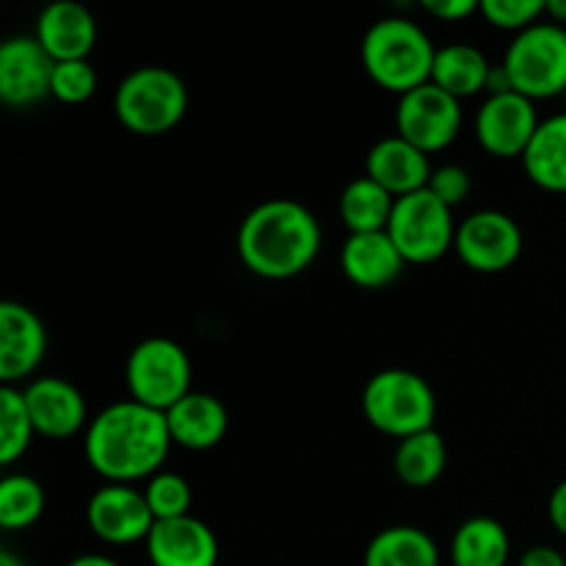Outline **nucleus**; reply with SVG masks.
I'll return each mask as SVG.
<instances>
[{"mask_svg":"<svg viewBox=\"0 0 566 566\" xmlns=\"http://www.w3.org/2000/svg\"><path fill=\"white\" fill-rule=\"evenodd\" d=\"M175 446L166 412L133 401H116L86 426V459L108 484L149 481L160 473Z\"/></svg>","mask_w":566,"mask_h":566,"instance_id":"nucleus-1","label":"nucleus"},{"mask_svg":"<svg viewBox=\"0 0 566 566\" xmlns=\"http://www.w3.org/2000/svg\"><path fill=\"white\" fill-rule=\"evenodd\" d=\"M321 224L296 199H265L247 213L238 230V254L263 280H291L315 263Z\"/></svg>","mask_w":566,"mask_h":566,"instance_id":"nucleus-2","label":"nucleus"},{"mask_svg":"<svg viewBox=\"0 0 566 566\" xmlns=\"http://www.w3.org/2000/svg\"><path fill=\"white\" fill-rule=\"evenodd\" d=\"M437 48L429 33L407 17H381L365 31L363 66L385 92L403 97L431 81Z\"/></svg>","mask_w":566,"mask_h":566,"instance_id":"nucleus-3","label":"nucleus"},{"mask_svg":"<svg viewBox=\"0 0 566 566\" xmlns=\"http://www.w3.org/2000/svg\"><path fill=\"white\" fill-rule=\"evenodd\" d=\"M363 415L376 431L398 442L434 429L437 396L415 370L387 368L368 379L363 390Z\"/></svg>","mask_w":566,"mask_h":566,"instance_id":"nucleus-4","label":"nucleus"},{"mask_svg":"<svg viewBox=\"0 0 566 566\" xmlns=\"http://www.w3.org/2000/svg\"><path fill=\"white\" fill-rule=\"evenodd\" d=\"M116 119L136 136H164L188 111V88L166 66H138L116 86Z\"/></svg>","mask_w":566,"mask_h":566,"instance_id":"nucleus-5","label":"nucleus"},{"mask_svg":"<svg viewBox=\"0 0 566 566\" xmlns=\"http://www.w3.org/2000/svg\"><path fill=\"white\" fill-rule=\"evenodd\" d=\"M514 92L528 99L558 97L566 92V28L551 20L517 33L503 55Z\"/></svg>","mask_w":566,"mask_h":566,"instance_id":"nucleus-6","label":"nucleus"},{"mask_svg":"<svg viewBox=\"0 0 566 566\" xmlns=\"http://www.w3.org/2000/svg\"><path fill=\"white\" fill-rule=\"evenodd\" d=\"M125 381L133 401L169 412L191 392V359L171 337H147L127 357Z\"/></svg>","mask_w":566,"mask_h":566,"instance_id":"nucleus-7","label":"nucleus"},{"mask_svg":"<svg viewBox=\"0 0 566 566\" xmlns=\"http://www.w3.org/2000/svg\"><path fill=\"white\" fill-rule=\"evenodd\" d=\"M457 230L459 224L453 221V210L440 202L429 188L396 199L390 224H387V235L392 238L401 258L415 265L446 258L457 243Z\"/></svg>","mask_w":566,"mask_h":566,"instance_id":"nucleus-8","label":"nucleus"},{"mask_svg":"<svg viewBox=\"0 0 566 566\" xmlns=\"http://www.w3.org/2000/svg\"><path fill=\"white\" fill-rule=\"evenodd\" d=\"M396 127L398 136L426 155L442 153L462 130V99L451 97L431 81L423 83L398 97Z\"/></svg>","mask_w":566,"mask_h":566,"instance_id":"nucleus-9","label":"nucleus"},{"mask_svg":"<svg viewBox=\"0 0 566 566\" xmlns=\"http://www.w3.org/2000/svg\"><path fill=\"white\" fill-rule=\"evenodd\" d=\"M453 252L470 271L501 274L523 254V230L503 210H475L459 224Z\"/></svg>","mask_w":566,"mask_h":566,"instance_id":"nucleus-10","label":"nucleus"},{"mask_svg":"<svg viewBox=\"0 0 566 566\" xmlns=\"http://www.w3.org/2000/svg\"><path fill=\"white\" fill-rule=\"evenodd\" d=\"M539 125L542 119L536 114L534 99L509 92L486 97L481 103L473 133L481 147L495 158H523Z\"/></svg>","mask_w":566,"mask_h":566,"instance_id":"nucleus-11","label":"nucleus"},{"mask_svg":"<svg viewBox=\"0 0 566 566\" xmlns=\"http://www.w3.org/2000/svg\"><path fill=\"white\" fill-rule=\"evenodd\" d=\"M86 520L97 539L116 547L147 542L149 531L155 528L144 490H133V484H105L94 492L88 497Z\"/></svg>","mask_w":566,"mask_h":566,"instance_id":"nucleus-12","label":"nucleus"},{"mask_svg":"<svg viewBox=\"0 0 566 566\" xmlns=\"http://www.w3.org/2000/svg\"><path fill=\"white\" fill-rule=\"evenodd\" d=\"M55 61L36 36H11L0 44V99L11 108H31L50 94Z\"/></svg>","mask_w":566,"mask_h":566,"instance_id":"nucleus-13","label":"nucleus"},{"mask_svg":"<svg viewBox=\"0 0 566 566\" xmlns=\"http://www.w3.org/2000/svg\"><path fill=\"white\" fill-rule=\"evenodd\" d=\"M48 352V329L31 307L0 304V381L17 387L31 379Z\"/></svg>","mask_w":566,"mask_h":566,"instance_id":"nucleus-14","label":"nucleus"},{"mask_svg":"<svg viewBox=\"0 0 566 566\" xmlns=\"http://www.w3.org/2000/svg\"><path fill=\"white\" fill-rule=\"evenodd\" d=\"M144 545L153 566H216L221 556L213 528L191 514L155 523Z\"/></svg>","mask_w":566,"mask_h":566,"instance_id":"nucleus-15","label":"nucleus"},{"mask_svg":"<svg viewBox=\"0 0 566 566\" xmlns=\"http://www.w3.org/2000/svg\"><path fill=\"white\" fill-rule=\"evenodd\" d=\"M28 412H31L36 434L48 440H66L86 426V401L81 390L59 376H39L28 381L25 390Z\"/></svg>","mask_w":566,"mask_h":566,"instance_id":"nucleus-16","label":"nucleus"},{"mask_svg":"<svg viewBox=\"0 0 566 566\" xmlns=\"http://www.w3.org/2000/svg\"><path fill=\"white\" fill-rule=\"evenodd\" d=\"M36 42L48 50L55 64L61 61H86L97 42V22L83 3L55 0L44 6L33 31Z\"/></svg>","mask_w":566,"mask_h":566,"instance_id":"nucleus-17","label":"nucleus"},{"mask_svg":"<svg viewBox=\"0 0 566 566\" xmlns=\"http://www.w3.org/2000/svg\"><path fill=\"white\" fill-rule=\"evenodd\" d=\"M431 171L434 169L429 164V155L398 133L376 142L365 158V177L379 182L396 199L429 188Z\"/></svg>","mask_w":566,"mask_h":566,"instance_id":"nucleus-18","label":"nucleus"},{"mask_svg":"<svg viewBox=\"0 0 566 566\" xmlns=\"http://www.w3.org/2000/svg\"><path fill=\"white\" fill-rule=\"evenodd\" d=\"M407 260L401 258L392 238L385 232H363L348 235L340 249V269L348 282L363 291H381L390 287L403 274Z\"/></svg>","mask_w":566,"mask_h":566,"instance_id":"nucleus-19","label":"nucleus"},{"mask_svg":"<svg viewBox=\"0 0 566 566\" xmlns=\"http://www.w3.org/2000/svg\"><path fill=\"white\" fill-rule=\"evenodd\" d=\"M166 423H169L175 446L186 448V451H210V448L221 446V440L227 437L230 415L216 396L191 390L166 412Z\"/></svg>","mask_w":566,"mask_h":566,"instance_id":"nucleus-20","label":"nucleus"},{"mask_svg":"<svg viewBox=\"0 0 566 566\" xmlns=\"http://www.w3.org/2000/svg\"><path fill=\"white\" fill-rule=\"evenodd\" d=\"M492 61L481 53L475 44H446L437 50L434 70H431V83L440 86L457 99L475 97V94L486 92V81H490Z\"/></svg>","mask_w":566,"mask_h":566,"instance_id":"nucleus-21","label":"nucleus"},{"mask_svg":"<svg viewBox=\"0 0 566 566\" xmlns=\"http://www.w3.org/2000/svg\"><path fill=\"white\" fill-rule=\"evenodd\" d=\"M525 175L545 191L566 193V111L542 119L523 158Z\"/></svg>","mask_w":566,"mask_h":566,"instance_id":"nucleus-22","label":"nucleus"},{"mask_svg":"<svg viewBox=\"0 0 566 566\" xmlns=\"http://www.w3.org/2000/svg\"><path fill=\"white\" fill-rule=\"evenodd\" d=\"M363 566H440V547L423 528L392 525L368 542Z\"/></svg>","mask_w":566,"mask_h":566,"instance_id":"nucleus-23","label":"nucleus"},{"mask_svg":"<svg viewBox=\"0 0 566 566\" xmlns=\"http://www.w3.org/2000/svg\"><path fill=\"white\" fill-rule=\"evenodd\" d=\"M512 539L503 523L492 517H470L451 539L453 566H509Z\"/></svg>","mask_w":566,"mask_h":566,"instance_id":"nucleus-24","label":"nucleus"},{"mask_svg":"<svg viewBox=\"0 0 566 566\" xmlns=\"http://www.w3.org/2000/svg\"><path fill=\"white\" fill-rule=\"evenodd\" d=\"M446 464L448 448L437 429L420 431V434L401 440L396 448V457H392V470H396L398 481L412 486V490H426V486L437 484L446 473Z\"/></svg>","mask_w":566,"mask_h":566,"instance_id":"nucleus-25","label":"nucleus"},{"mask_svg":"<svg viewBox=\"0 0 566 566\" xmlns=\"http://www.w3.org/2000/svg\"><path fill=\"white\" fill-rule=\"evenodd\" d=\"M392 208H396V197L370 177H357L340 193V219L348 235L385 232L390 224Z\"/></svg>","mask_w":566,"mask_h":566,"instance_id":"nucleus-26","label":"nucleus"},{"mask_svg":"<svg viewBox=\"0 0 566 566\" xmlns=\"http://www.w3.org/2000/svg\"><path fill=\"white\" fill-rule=\"evenodd\" d=\"M48 497L33 475L9 473L0 479V525L6 531H25L44 514Z\"/></svg>","mask_w":566,"mask_h":566,"instance_id":"nucleus-27","label":"nucleus"},{"mask_svg":"<svg viewBox=\"0 0 566 566\" xmlns=\"http://www.w3.org/2000/svg\"><path fill=\"white\" fill-rule=\"evenodd\" d=\"M36 437L31 412H28L25 392L20 387L0 385V464L9 468L25 457L31 440Z\"/></svg>","mask_w":566,"mask_h":566,"instance_id":"nucleus-28","label":"nucleus"},{"mask_svg":"<svg viewBox=\"0 0 566 566\" xmlns=\"http://www.w3.org/2000/svg\"><path fill=\"white\" fill-rule=\"evenodd\" d=\"M144 497H147L155 523H160V520L188 517V514H191V484H188L182 475L169 473V470H160V473H155L153 479L147 481Z\"/></svg>","mask_w":566,"mask_h":566,"instance_id":"nucleus-29","label":"nucleus"},{"mask_svg":"<svg viewBox=\"0 0 566 566\" xmlns=\"http://www.w3.org/2000/svg\"><path fill=\"white\" fill-rule=\"evenodd\" d=\"M481 17L497 31L517 36L547 17V0H481Z\"/></svg>","mask_w":566,"mask_h":566,"instance_id":"nucleus-30","label":"nucleus"},{"mask_svg":"<svg viewBox=\"0 0 566 566\" xmlns=\"http://www.w3.org/2000/svg\"><path fill=\"white\" fill-rule=\"evenodd\" d=\"M97 92V72L86 61H61L53 70L50 81V97L64 105H81Z\"/></svg>","mask_w":566,"mask_h":566,"instance_id":"nucleus-31","label":"nucleus"},{"mask_svg":"<svg viewBox=\"0 0 566 566\" xmlns=\"http://www.w3.org/2000/svg\"><path fill=\"white\" fill-rule=\"evenodd\" d=\"M470 188H473V182H470V171L464 166L446 164L431 171L429 191L451 210L470 197Z\"/></svg>","mask_w":566,"mask_h":566,"instance_id":"nucleus-32","label":"nucleus"},{"mask_svg":"<svg viewBox=\"0 0 566 566\" xmlns=\"http://www.w3.org/2000/svg\"><path fill=\"white\" fill-rule=\"evenodd\" d=\"M423 11L442 22H459L481 14V0H423Z\"/></svg>","mask_w":566,"mask_h":566,"instance_id":"nucleus-33","label":"nucleus"},{"mask_svg":"<svg viewBox=\"0 0 566 566\" xmlns=\"http://www.w3.org/2000/svg\"><path fill=\"white\" fill-rule=\"evenodd\" d=\"M517 566H566V558L562 551H556V547L536 545V547H528V551L520 556Z\"/></svg>","mask_w":566,"mask_h":566,"instance_id":"nucleus-34","label":"nucleus"},{"mask_svg":"<svg viewBox=\"0 0 566 566\" xmlns=\"http://www.w3.org/2000/svg\"><path fill=\"white\" fill-rule=\"evenodd\" d=\"M547 514H551L553 528L562 536H566V479L553 490L551 503H547Z\"/></svg>","mask_w":566,"mask_h":566,"instance_id":"nucleus-35","label":"nucleus"},{"mask_svg":"<svg viewBox=\"0 0 566 566\" xmlns=\"http://www.w3.org/2000/svg\"><path fill=\"white\" fill-rule=\"evenodd\" d=\"M66 566H119V564H116L114 558H108V556H99V553H86V556L72 558V562Z\"/></svg>","mask_w":566,"mask_h":566,"instance_id":"nucleus-36","label":"nucleus"},{"mask_svg":"<svg viewBox=\"0 0 566 566\" xmlns=\"http://www.w3.org/2000/svg\"><path fill=\"white\" fill-rule=\"evenodd\" d=\"M547 17L556 25L566 28V0H547Z\"/></svg>","mask_w":566,"mask_h":566,"instance_id":"nucleus-37","label":"nucleus"},{"mask_svg":"<svg viewBox=\"0 0 566 566\" xmlns=\"http://www.w3.org/2000/svg\"><path fill=\"white\" fill-rule=\"evenodd\" d=\"M0 566H28V564L22 562V558H17L11 551H3L0 553Z\"/></svg>","mask_w":566,"mask_h":566,"instance_id":"nucleus-38","label":"nucleus"},{"mask_svg":"<svg viewBox=\"0 0 566 566\" xmlns=\"http://www.w3.org/2000/svg\"><path fill=\"white\" fill-rule=\"evenodd\" d=\"M564 97H566V92H564Z\"/></svg>","mask_w":566,"mask_h":566,"instance_id":"nucleus-39","label":"nucleus"}]
</instances>
